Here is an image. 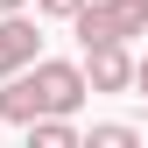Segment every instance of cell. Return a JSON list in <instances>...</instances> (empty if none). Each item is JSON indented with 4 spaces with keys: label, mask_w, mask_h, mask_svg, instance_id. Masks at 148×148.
Returning a JSON list of instances; mask_svg holds the SVG:
<instances>
[{
    "label": "cell",
    "mask_w": 148,
    "mask_h": 148,
    "mask_svg": "<svg viewBox=\"0 0 148 148\" xmlns=\"http://www.w3.org/2000/svg\"><path fill=\"white\" fill-rule=\"evenodd\" d=\"M21 7H28V0H0V14H21Z\"/></svg>",
    "instance_id": "9"
},
{
    "label": "cell",
    "mask_w": 148,
    "mask_h": 148,
    "mask_svg": "<svg viewBox=\"0 0 148 148\" xmlns=\"http://www.w3.org/2000/svg\"><path fill=\"white\" fill-rule=\"evenodd\" d=\"M134 71H141V57H127V42H92L85 49L92 92H134Z\"/></svg>",
    "instance_id": "3"
},
{
    "label": "cell",
    "mask_w": 148,
    "mask_h": 148,
    "mask_svg": "<svg viewBox=\"0 0 148 148\" xmlns=\"http://www.w3.org/2000/svg\"><path fill=\"white\" fill-rule=\"evenodd\" d=\"M78 7H85V0H35V14H49V21H71Z\"/></svg>",
    "instance_id": "7"
},
{
    "label": "cell",
    "mask_w": 148,
    "mask_h": 148,
    "mask_svg": "<svg viewBox=\"0 0 148 148\" xmlns=\"http://www.w3.org/2000/svg\"><path fill=\"white\" fill-rule=\"evenodd\" d=\"M42 57V35H35L28 14H0V78H14V71H28Z\"/></svg>",
    "instance_id": "4"
},
{
    "label": "cell",
    "mask_w": 148,
    "mask_h": 148,
    "mask_svg": "<svg viewBox=\"0 0 148 148\" xmlns=\"http://www.w3.org/2000/svg\"><path fill=\"white\" fill-rule=\"evenodd\" d=\"M85 141H92V148H134V141H141V127H127V120H99Z\"/></svg>",
    "instance_id": "6"
},
{
    "label": "cell",
    "mask_w": 148,
    "mask_h": 148,
    "mask_svg": "<svg viewBox=\"0 0 148 148\" xmlns=\"http://www.w3.org/2000/svg\"><path fill=\"white\" fill-rule=\"evenodd\" d=\"M134 92H141V99H148V57H141V71H134Z\"/></svg>",
    "instance_id": "8"
},
{
    "label": "cell",
    "mask_w": 148,
    "mask_h": 148,
    "mask_svg": "<svg viewBox=\"0 0 148 148\" xmlns=\"http://www.w3.org/2000/svg\"><path fill=\"white\" fill-rule=\"evenodd\" d=\"M78 113H42V120H28V148H78Z\"/></svg>",
    "instance_id": "5"
},
{
    "label": "cell",
    "mask_w": 148,
    "mask_h": 148,
    "mask_svg": "<svg viewBox=\"0 0 148 148\" xmlns=\"http://www.w3.org/2000/svg\"><path fill=\"white\" fill-rule=\"evenodd\" d=\"M71 28H78V49H92V42H134V35H148V0H85L71 14Z\"/></svg>",
    "instance_id": "2"
},
{
    "label": "cell",
    "mask_w": 148,
    "mask_h": 148,
    "mask_svg": "<svg viewBox=\"0 0 148 148\" xmlns=\"http://www.w3.org/2000/svg\"><path fill=\"white\" fill-rule=\"evenodd\" d=\"M85 64H64V57H35L28 71H14V78H0V120L7 127H28L42 113H78L85 106Z\"/></svg>",
    "instance_id": "1"
}]
</instances>
